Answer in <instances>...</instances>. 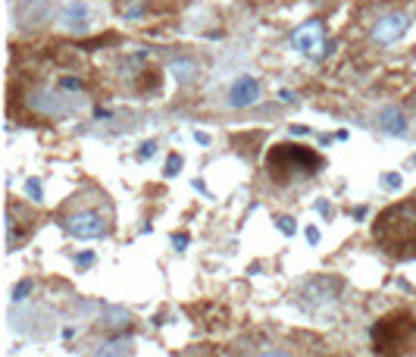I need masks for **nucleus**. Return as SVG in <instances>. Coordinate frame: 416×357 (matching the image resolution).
Returning a JSON list of instances; mask_svg holds the SVG:
<instances>
[{
	"instance_id": "f257e3e1",
	"label": "nucleus",
	"mask_w": 416,
	"mask_h": 357,
	"mask_svg": "<svg viewBox=\"0 0 416 357\" xmlns=\"http://www.w3.org/2000/svg\"><path fill=\"white\" fill-rule=\"evenodd\" d=\"M372 242L391 260H416V194L385 207L372 223Z\"/></svg>"
},
{
	"instance_id": "ddd939ff",
	"label": "nucleus",
	"mask_w": 416,
	"mask_h": 357,
	"mask_svg": "<svg viewBox=\"0 0 416 357\" xmlns=\"http://www.w3.org/2000/svg\"><path fill=\"white\" fill-rule=\"evenodd\" d=\"M379 129H382L385 135H407V116L398 110V107H385L382 113H379Z\"/></svg>"
},
{
	"instance_id": "bb28decb",
	"label": "nucleus",
	"mask_w": 416,
	"mask_h": 357,
	"mask_svg": "<svg viewBox=\"0 0 416 357\" xmlns=\"http://www.w3.org/2000/svg\"><path fill=\"white\" fill-rule=\"evenodd\" d=\"M279 98L285 100V104H295V94H291V91H282V94H279Z\"/></svg>"
},
{
	"instance_id": "6ab92c4d",
	"label": "nucleus",
	"mask_w": 416,
	"mask_h": 357,
	"mask_svg": "<svg viewBox=\"0 0 416 357\" xmlns=\"http://www.w3.org/2000/svg\"><path fill=\"white\" fill-rule=\"evenodd\" d=\"M275 223H279V229L285 232V235H295V220H291V216H279V220H275Z\"/></svg>"
},
{
	"instance_id": "39448f33",
	"label": "nucleus",
	"mask_w": 416,
	"mask_h": 357,
	"mask_svg": "<svg viewBox=\"0 0 416 357\" xmlns=\"http://www.w3.org/2000/svg\"><path fill=\"white\" fill-rule=\"evenodd\" d=\"M338 291H341V279H335V276H313V279H307L297 288V304L304 310H319L326 304H332L338 298Z\"/></svg>"
},
{
	"instance_id": "412c9836",
	"label": "nucleus",
	"mask_w": 416,
	"mask_h": 357,
	"mask_svg": "<svg viewBox=\"0 0 416 357\" xmlns=\"http://www.w3.org/2000/svg\"><path fill=\"white\" fill-rule=\"evenodd\" d=\"M382 185H385V188H400V176L388 172V176H382Z\"/></svg>"
},
{
	"instance_id": "aec40b11",
	"label": "nucleus",
	"mask_w": 416,
	"mask_h": 357,
	"mask_svg": "<svg viewBox=\"0 0 416 357\" xmlns=\"http://www.w3.org/2000/svg\"><path fill=\"white\" fill-rule=\"evenodd\" d=\"M157 154V141H144L141 144V160H148V157H153Z\"/></svg>"
},
{
	"instance_id": "393cba45",
	"label": "nucleus",
	"mask_w": 416,
	"mask_h": 357,
	"mask_svg": "<svg viewBox=\"0 0 416 357\" xmlns=\"http://www.w3.org/2000/svg\"><path fill=\"white\" fill-rule=\"evenodd\" d=\"M307 242L316 245V242H319V229H307Z\"/></svg>"
},
{
	"instance_id": "1a4fd4ad",
	"label": "nucleus",
	"mask_w": 416,
	"mask_h": 357,
	"mask_svg": "<svg viewBox=\"0 0 416 357\" xmlns=\"http://www.w3.org/2000/svg\"><path fill=\"white\" fill-rule=\"evenodd\" d=\"M260 98H263V88H260L257 78L241 76V78H235V82H232L229 94H225V104H229L232 110H247V107L260 104Z\"/></svg>"
},
{
	"instance_id": "f03ea898",
	"label": "nucleus",
	"mask_w": 416,
	"mask_h": 357,
	"mask_svg": "<svg viewBox=\"0 0 416 357\" xmlns=\"http://www.w3.org/2000/svg\"><path fill=\"white\" fill-rule=\"evenodd\" d=\"M319 166H323V160L313 154L310 148H301V144H279V148H273L266 157L269 176L279 182V185L316 176Z\"/></svg>"
},
{
	"instance_id": "f8f14e48",
	"label": "nucleus",
	"mask_w": 416,
	"mask_h": 357,
	"mask_svg": "<svg viewBox=\"0 0 416 357\" xmlns=\"http://www.w3.org/2000/svg\"><path fill=\"white\" fill-rule=\"evenodd\" d=\"M50 13H54V0H28L19 25H28V28L41 25V23H47V19H50Z\"/></svg>"
},
{
	"instance_id": "20e7f679",
	"label": "nucleus",
	"mask_w": 416,
	"mask_h": 357,
	"mask_svg": "<svg viewBox=\"0 0 416 357\" xmlns=\"http://www.w3.org/2000/svg\"><path fill=\"white\" fill-rule=\"evenodd\" d=\"M63 229L69 232L78 242H94V238H104L113 229V213L109 210H97V207H85V210H72L63 216Z\"/></svg>"
},
{
	"instance_id": "9d476101",
	"label": "nucleus",
	"mask_w": 416,
	"mask_h": 357,
	"mask_svg": "<svg viewBox=\"0 0 416 357\" xmlns=\"http://www.w3.org/2000/svg\"><path fill=\"white\" fill-rule=\"evenodd\" d=\"M28 107H32L35 113H41V116H50V119L66 116L63 94H57V91H35L32 98H28Z\"/></svg>"
},
{
	"instance_id": "7ed1b4c3",
	"label": "nucleus",
	"mask_w": 416,
	"mask_h": 357,
	"mask_svg": "<svg viewBox=\"0 0 416 357\" xmlns=\"http://www.w3.org/2000/svg\"><path fill=\"white\" fill-rule=\"evenodd\" d=\"M416 348V320L407 313H391L372 326V351L382 357H404Z\"/></svg>"
},
{
	"instance_id": "f3484780",
	"label": "nucleus",
	"mask_w": 416,
	"mask_h": 357,
	"mask_svg": "<svg viewBox=\"0 0 416 357\" xmlns=\"http://www.w3.org/2000/svg\"><path fill=\"white\" fill-rule=\"evenodd\" d=\"M32 286H35V282H32V279H22V282H19V286H16V288H13V301H16V304H22V301H25V298H28V295H32Z\"/></svg>"
},
{
	"instance_id": "9b49d317",
	"label": "nucleus",
	"mask_w": 416,
	"mask_h": 357,
	"mask_svg": "<svg viewBox=\"0 0 416 357\" xmlns=\"http://www.w3.org/2000/svg\"><path fill=\"white\" fill-rule=\"evenodd\" d=\"M131 351H135V339L131 335H116V339L97 345V351H91L88 357H131Z\"/></svg>"
},
{
	"instance_id": "4468645a",
	"label": "nucleus",
	"mask_w": 416,
	"mask_h": 357,
	"mask_svg": "<svg viewBox=\"0 0 416 357\" xmlns=\"http://www.w3.org/2000/svg\"><path fill=\"white\" fill-rule=\"evenodd\" d=\"M172 76H175V82H191V76H194V63H188V60H175V63H172Z\"/></svg>"
},
{
	"instance_id": "0eeeda50",
	"label": "nucleus",
	"mask_w": 416,
	"mask_h": 357,
	"mask_svg": "<svg viewBox=\"0 0 416 357\" xmlns=\"http://www.w3.org/2000/svg\"><path fill=\"white\" fill-rule=\"evenodd\" d=\"M57 23L69 35H85L91 28V6L88 0H63L57 10Z\"/></svg>"
},
{
	"instance_id": "6e6552de",
	"label": "nucleus",
	"mask_w": 416,
	"mask_h": 357,
	"mask_svg": "<svg viewBox=\"0 0 416 357\" xmlns=\"http://www.w3.org/2000/svg\"><path fill=\"white\" fill-rule=\"evenodd\" d=\"M407 25H410V19H407L404 13H385V16H379L376 23H372V41L388 47V45H394V41L404 38Z\"/></svg>"
},
{
	"instance_id": "b1692460",
	"label": "nucleus",
	"mask_w": 416,
	"mask_h": 357,
	"mask_svg": "<svg viewBox=\"0 0 416 357\" xmlns=\"http://www.w3.org/2000/svg\"><path fill=\"white\" fill-rule=\"evenodd\" d=\"M63 88H76V91H82V82H78V78H63Z\"/></svg>"
},
{
	"instance_id": "2eb2a0df",
	"label": "nucleus",
	"mask_w": 416,
	"mask_h": 357,
	"mask_svg": "<svg viewBox=\"0 0 416 357\" xmlns=\"http://www.w3.org/2000/svg\"><path fill=\"white\" fill-rule=\"evenodd\" d=\"M254 357H297V351L291 345H269V348H263V351H257Z\"/></svg>"
},
{
	"instance_id": "a878e982",
	"label": "nucleus",
	"mask_w": 416,
	"mask_h": 357,
	"mask_svg": "<svg viewBox=\"0 0 416 357\" xmlns=\"http://www.w3.org/2000/svg\"><path fill=\"white\" fill-rule=\"evenodd\" d=\"M316 210H319V213H323V216H332V207H328L326 201H319V204H316Z\"/></svg>"
},
{
	"instance_id": "423d86ee",
	"label": "nucleus",
	"mask_w": 416,
	"mask_h": 357,
	"mask_svg": "<svg viewBox=\"0 0 416 357\" xmlns=\"http://www.w3.org/2000/svg\"><path fill=\"white\" fill-rule=\"evenodd\" d=\"M291 47L301 57H323V47H326L323 23H319V19H310V23L297 25L295 32H291Z\"/></svg>"
},
{
	"instance_id": "5701e85b",
	"label": "nucleus",
	"mask_w": 416,
	"mask_h": 357,
	"mask_svg": "<svg viewBox=\"0 0 416 357\" xmlns=\"http://www.w3.org/2000/svg\"><path fill=\"white\" fill-rule=\"evenodd\" d=\"M194 141H197V144H203V148H207V144L213 141V138H210L207 132H201V129H197V132H194Z\"/></svg>"
},
{
	"instance_id": "a211bd4d",
	"label": "nucleus",
	"mask_w": 416,
	"mask_h": 357,
	"mask_svg": "<svg viewBox=\"0 0 416 357\" xmlns=\"http://www.w3.org/2000/svg\"><path fill=\"white\" fill-rule=\"evenodd\" d=\"M25 192L32 201H44V192H41V182L38 179H25Z\"/></svg>"
},
{
	"instance_id": "dca6fc26",
	"label": "nucleus",
	"mask_w": 416,
	"mask_h": 357,
	"mask_svg": "<svg viewBox=\"0 0 416 357\" xmlns=\"http://www.w3.org/2000/svg\"><path fill=\"white\" fill-rule=\"evenodd\" d=\"M182 166H185V160H182V154H170V160H166V170H163V176H179L182 172Z\"/></svg>"
},
{
	"instance_id": "4be33fe9",
	"label": "nucleus",
	"mask_w": 416,
	"mask_h": 357,
	"mask_svg": "<svg viewBox=\"0 0 416 357\" xmlns=\"http://www.w3.org/2000/svg\"><path fill=\"white\" fill-rule=\"evenodd\" d=\"M172 245L179 247V251H185V245H188V235H185V232H179V235H172Z\"/></svg>"
}]
</instances>
